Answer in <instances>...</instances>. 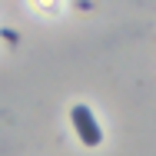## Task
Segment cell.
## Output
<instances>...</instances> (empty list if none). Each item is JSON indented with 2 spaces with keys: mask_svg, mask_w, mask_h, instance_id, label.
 I'll return each instance as SVG.
<instances>
[{
  "mask_svg": "<svg viewBox=\"0 0 156 156\" xmlns=\"http://www.w3.org/2000/svg\"><path fill=\"white\" fill-rule=\"evenodd\" d=\"M70 120H73V126H76V133H80V140H83L87 146H96V143L103 140V129L96 126V116L90 113V106L76 103V106L70 110Z\"/></svg>",
  "mask_w": 156,
  "mask_h": 156,
  "instance_id": "6da1fadb",
  "label": "cell"
}]
</instances>
